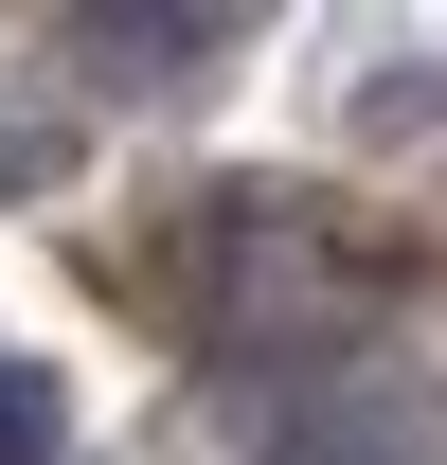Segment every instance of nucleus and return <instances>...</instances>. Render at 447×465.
Wrapping results in <instances>:
<instances>
[{
  "mask_svg": "<svg viewBox=\"0 0 447 465\" xmlns=\"http://www.w3.org/2000/svg\"><path fill=\"white\" fill-rule=\"evenodd\" d=\"M179 269H197V341H233V358H323V341H358V322H376V287H393L376 232H340L323 197H286V179L197 197Z\"/></svg>",
  "mask_w": 447,
  "mask_h": 465,
  "instance_id": "nucleus-1",
  "label": "nucleus"
},
{
  "mask_svg": "<svg viewBox=\"0 0 447 465\" xmlns=\"http://www.w3.org/2000/svg\"><path fill=\"white\" fill-rule=\"evenodd\" d=\"M90 54H108V72H197V54H215V18H108Z\"/></svg>",
  "mask_w": 447,
  "mask_h": 465,
  "instance_id": "nucleus-3",
  "label": "nucleus"
},
{
  "mask_svg": "<svg viewBox=\"0 0 447 465\" xmlns=\"http://www.w3.org/2000/svg\"><path fill=\"white\" fill-rule=\"evenodd\" d=\"M55 162H72V143H36V125H0V197H36Z\"/></svg>",
  "mask_w": 447,
  "mask_h": 465,
  "instance_id": "nucleus-4",
  "label": "nucleus"
},
{
  "mask_svg": "<svg viewBox=\"0 0 447 465\" xmlns=\"http://www.w3.org/2000/svg\"><path fill=\"white\" fill-rule=\"evenodd\" d=\"M286 465H412V448H376V430H304Z\"/></svg>",
  "mask_w": 447,
  "mask_h": 465,
  "instance_id": "nucleus-5",
  "label": "nucleus"
},
{
  "mask_svg": "<svg viewBox=\"0 0 447 465\" xmlns=\"http://www.w3.org/2000/svg\"><path fill=\"white\" fill-rule=\"evenodd\" d=\"M55 448H72V394L36 358H0V465H55Z\"/></svg>",
  "mask_w": 447,
  "mask_h": 465,
  "instance_id": "nucleus-2",
  "label": "nucleus"
}]
</instances>
